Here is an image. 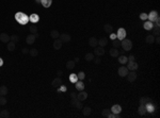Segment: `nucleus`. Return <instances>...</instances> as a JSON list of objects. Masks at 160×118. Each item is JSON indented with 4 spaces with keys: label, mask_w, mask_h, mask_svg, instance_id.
Instances as JSON below:
<instances>
[{
    "label": "nucleus",
    "mask_w": 160,
    "mask_h": 118,
    "mask_svg": "<svg viewBox=\"0 0 160 118\" xmlns=\"http://www.w3.org/2000/svg\"><path fill=\"white\" fill-rule=\"evenodd\" d=\"M121 46L124 51H130L132 49V42L130 39L124 38L123 40H121Z\"/></svg>",
    "instance_id": "f257e3e1"
},
{
    "label": "nucleus",
    "mask_w": 160,
    "mask_h": 118,
    "mask_svg": "<svg viewBox=\"0 0 160 118\" xmlns=\"http://www.w3.org/2000/svg\"><path fill=\"white\" fill-rule=\"evenodd\" d=\"M27 17H28V16L25 15L24 13H17V14L15 15V19L21 25H26L27 24V21H28V18H27Z\"/></svg>",
    "instance_id": "f03ea898"
},
{
    "label": "nucleus",
    "mask_w": 160,
    "mask_h": 118,
    "mask_svg": "<svg viewBox=\"0 0 160 118\" xmlns=\"http://www.w3.org/2000/svg\"><path fill=\"white\" fill-rule=\"evenodd\" d=\"M70 104H72L73 106H75V108H77L78 110H82V108H83V104H82V102L78 100V98H72V100H70Z\"/></svg>",
    "instance_id": "7ed1b4c3"
},
{
    "label": "nucleus",
    "mask_w": 160,
    "mask_h": 118,
    "mask_svg": "<svg viewBox=\"0 0 160 118\" xmlns=\"http://www.w3.org/2000/svg\"><path fill=\"white\" fill-rule=\"evenodd\" d=\"M116 37L120 40H123L124 38H126V30L123 28H120L117 30V33H116Z\"/></svg>",
    "instance_id": "20e7f679"
},
{
    "label": "nucleus",
    "mask_w": 160,
    "mask_h": 118,
    "mask_svg": "<svg viewBox=\"0 0 160 118\" xmlns=\"http://www.w3.org/2000/svg\"><path fill=\"white\" fill-rule=\"evenodd\" d=\"M59 38H60V40L62 43H69L70 39H72V37H70V35L68 33H62V34H60Z\"/></svg>",
    "instance_id": "39448f33"
},
{
    "label": "nucleus",
    "mask_w": 160,
    "mask_h": 118,
    "mask_svg": "<svg viewBox=\"0 0 160 118\" xmlns=\"http://www.w3.org/2000/svg\"><path fill=\"white\" fill-rule=\"evenodd\" d=\"M51 85H52V87H54V88L60 87V86L62 85V79H61L60 77H57L56 79H53V80H52Z\"/></svg>",
    "instance_id": "423d86ee"
},
{
    "label": "nucleus",
    "mask_w": 160,
    "mask_h": 118,
    "mask_svg": "<svg viewBox=\"0 0 160 118\" xmlns=\"http://www.w3.org/2000/svg\"><path fill=\"white\" fill-rule=\"evenodd\" d=\"M94 54L97 56H100V55H104L105 54V49L104 47H100V46H97L94 48Z\"/></svg>",
    "instance_id": "0eeeda50"
},
{
    "label": "nucleus",
    "mask_w": 160,
    "mask_h": 118,
    "mask_svg": "<svg viewBox=\"0 0 160 118\" xmlns=\"http://www.w3.org/2000/svg\"><path fill=\"white\" fill-rule=\"evenodd\" d=\"M62 45H63V43L61 42L59 38H57V39H54L53 44H52V47H53L54 50H60V49L62 48Z\"/></svg>",
    "instance_id": "6e6552de"
},
{
    "label": "nucleus",
    "mask_w": 160,
    "mask_h": 118,
    "mask_svg": "<svg viewBox=\"0 0 160 118\" xmlns=\"http://www.w3.org/2000/svg\"><path fill=\"white\" fill-rule=\"evenodd\" d=\"M117 74H118V76H120V77H126L127 74H128V68L125 67V66L120 67V68H118V70H117Z\"/></svg>",
    "instance_id": "1a4fd4ad"
},
{
    "label": "nucleus",
    "mask_w": 160,
    "mask_h": 118,
    "mask_svg": "<svg viewBox=\"0 0 160 118\" xmlns=\"http://www.w3.org/2000/svg\"><path fill=\"white\" fill-rule=\"evenodd\" d=\"M127 79H128V82H134L137 80V74L134 71H131L129 74H127Z\"/></svg>",
    "instance_id": "9d476101"
},
{
    "label": "nucleus",
    "mask_w": 160,
    "mask_h": 118,
    "mask_svg": "<svg viewBox=\"0 0 160 118\" xmlns=\"http://www.w3.org/2000/svg\"><path fill=\"white\" fill-rule=\"evenodd\" d=\"M147 15H148V18H147V19H149V21H152V22H154L155 20H156V18L159 16L158 13H157L156 11H152V12H150L149 14H147Z\"/></svg>",
    "instance_id": "9b49d317"
},
{
    "label": "nucleus",
    "mask_w": 160,
    "mask_h": 118,
    "mask_svg": "<svg viewBox=\"0 0 160 118\" xmlns=\"http://www.w3.org/2000/svg\"><path fill=\"white\" fill-rule=\"evenodd\" d=\"M10 40H11V37L9 36V34H6V33H1V34H0V42L9 43Z\"/></svg>",
    "instance_id": "f8f14e48"
},
{
    "label": "nucleus",
    "mask_w": 160,
    "mask_h": 118,
    "mask_svg": "<svg viewBox=\"0 0 160 118\" xmlns=\"http://www.w3.org/2000/svg\"><path fill=\"white\" fill-rule=\"evenodd\" d=\"M35 39H36V37H35L34 34H29V35L27 36V38H26V42H27V44H28V45H32V44H34Z\"/></svg>",
    "instance_id": "ddd939ff"
},
{
    "label": "nucleus",
    "mask_w": 160,
    "mask_h": 118,
    "mask_svg": "<svg viewBox=\"0 0 160 118\" xmlns=\"http://www.w3.org/2000/svg\"><path fill=\"white\" fill-rule=\"evenodd\" d=\"M89 45H90L91 47H93V48H95V47L98 46V39L96 37H90V39H89Z\"/></svg>",
    "instance_id": "4468645a"
},
{
    "label": "nucleus",
    "mask_w": 160,
    "mask_h": 118,
    "mask_svg": "<svg viewBox=\"0 0 160 118\" xmlns=\"http://www.w3.org/2000/svg\"><path fill=\"white\" fill-rule=\"evenodd\" d=\"M121 111H122V108H121L120 104H114L111 108V112L114 113V114H120Z\"/></svg>",
    "instance_id": "2eb2a0df"
},
{
    "label": "nucleus",
    "mask_w": 160,
    "mask_h": 118,
    "mask_svg": "<svg viewBox=\"0 0 160 118\" xmlns=\"http://www.w3.org/2000/svg\"><path fill=\"white\" fill-rule=\"evenodd\" d=\"M77 98H78V100L80 101H84L86 98H88V94H86L85 92H80L79 94H77Z\"/></svg>",
    "instance_id": "dca6fc26"
},
{
    "label": "nucleus",
    "mask_w": 160,
    "mask_h": 118,
    "mask_svg": "<svg viewBox=\"0 0 160 118\" xmlns=\"http://www.w3.org/2000/svg\"><path fill=\"white\" fill-rule=\"evenodd\" d=\"M128 63V69L129 70H131V71H134L136 69H138V64H137L136 62H127Z\"/></svg>",
    "instance_id": "f3484780"
},
{
    "label": "nucleus",
    "mask_w": 160,
    "mask_h": 118,
    "mask_svg": "<svg viewBox=\"0 0 160 118\" xmlns=\"http://www.w3.org/2000/svg\"><path fill=\"white\" fill-rule=\"evenodd\" d=\"M109 53H110V55L112 58H117V56L120 55V52H118L117 48H111L110 50H109Z\"/></svg>",
    "instance_id": "a211bd4d"
},
{
    "label": "nucleus",
    "mask_w": 160,
    "mask_h": 118,
    "mask_svg": "<svg viewBox=\"0 0 160 118\" xmlns=\"http://www.w3.org/2000/svg\"><path fill=\"white\" fill-rule=\"evenodd\" d=\"M75 84H76L75 86H76L77 90H79V92H81V90H83V89H84V86H85V85H84V83L82 82L81 80H80V81H77V82L75 83Z\"/></svg>",
    "instance_id": "6ab92c4d"
},
{
    "label": "nucleus",
    "mask_w": 160,
    "mask_h": 118,
    "mask_svg": "<svg viewBox=\"0 0 160 118\" xmlns=\"http://www.w3.org/2000/svg\"><path fill=\"white\" fill-rule=\"evenodd\" d=\"M143 28L145 29V30H152L153 28H154V24H153L152 21H145L144 22V25H143Z\"/></svg>",
    "instance_id": "aec40b11"
},
{
    "label": "nucleus",
    "mask_w": 160,
    "mask_h": 118,
    "mask_svg": "<svg viewBox=\"0 0 160 118\" xmlns=\"http://www.w3.org/2000/svg\"><path fill=\"white\" fill-rule=\"evenodd\" d=\"M145 42L147 44H154L155 43V36L153 34H148L147 36L145 37Z\"/></svg>",
    "instance_id": "412c9836"
},
{
    "label": "nucleus",
    "mask_w": 160,
    "mask_h": 118,
    "mask_svg": "<svg viewBox=\"0 0 160 118\" xmlns=\"http://www.w3.org/2000/svg\"><path fill=\"white\" fill-rule=\"evenodd\" d=\"M104 31L106 33H109V34H111L112 32H113V27L111 26V25H109V24H106L104 26Z\"/></svg>",
    "instance_id": "4be33fe9"
},
{
    "label": "nucleus",
    "mask_w": 160,
    "mask_h": 118,
    "mask_svg": "<svg viewBox=\"0 0 160 118\" xmlns=\"http://www.w3.org/2000/svg\"><path fill=\"white\" fill-rule=\"evenodd\" d=\"M91 113H92V110H91L90 106H85V108H82V114L84 116H90Z\"/></svg>",
    "instance_id": "5701e85b"
},
{
    "label": "nucleus",
    "mask_w": 160,
    "mask_h": 118,
    "mask_svg": "<svg viewBox=\"0 0 160 118\" xmlns=\"http://www.w3.org/2000/svg\"><path fill=\"white\" fill-rule=\"evenodd\" d=\"M98 45H99L100 47H106L107 45H108V38L101 37L99 40H98Z\"/></svg>",
    "instance_id": "b1692460"
},
{
    "label": "nucleus",
    "mask_w": 160,
    "mask_h": 118,
    "mask_svg": "<svg viewBox=\"0 0 160 118\" xmlns=\"http://www.w3.org/2000/svg\"><path fill=\"white\" fill-rule=\"evenodd\" d=\"M8 92H9V89L5 85L0 86V95H1V96H6V95H8Z\"/></svg>",
    "instance_id": "393cba45"
},
{
    "label": "nucleus",
    "mask_w": 160,
    "mask_h": 118,
    "mask_svg": "<svg viewBox=\"0 0 160 118\" xmlns=\"http://www.w3.org/2000/svg\"><path fill=\"white\" fill-rule=\"evenodd\" d=\"M15 47H16V45H15V43L14 42H12V40H10V42L8 43V46H6V48H8V50L9 51H14L15 50Z\"/></svg>",
    "instance_id": "a878e982"
},
{
    "label": "nucleus",
    "mask_w": 160,
    "mask_h": 118,
    "mask_svg": "<svg viewBox=\"0 0 160 118\" xmlns=\"http://www.w3.org/2000/svg\"><path fill=\"white\" fill-rule=\"evenodd\" d=\"M50 36H51V38H53V39H57V38H59V36H60V32H59L58 30H51Z\"/></svg>",
    "instance_id": "bb28decb"
},
{
    "label": "nucleus",
    "mask_w": 160,
    "mask_h": 118,
    "mask_svg": "<svg viewBox=\"0 0 160 118\" xmlns=\"http://www.w3.org/2000/svg\"><path fill=\"white\" fill-rule=\"evenodd\" d=\"M10 116V112L8 110H1L0 111V118H8Z\"/></svg>",
    "instance_id": "cd10ccee"
},
{
    "label": "nucleus",
    "mask_w": 160,
    "mask_h": 118,
    "mask_svg": "<svg viewBox=\"0 0 160 118\" xmlns=\"http://www.w3.org/2000/svg\"><path fill=\"white\" fill-rule=\"evenodd\" d=\"M149 102H153L152 101V99L150 98H148V97H142V98L140 99V104H147V103H149Z\"/></svg>",
    "instance_id": "c85d7f7f"
},
{
    "label": "nucleus",
    "mask_w": 160,
    "mask_h": 118,
    "mask_svg": "<svg viewBox=\"0 0 160 118\" xmlns=\"http://www.w3.org/2000/svg\"><path fill=\"white\" fill-rule=\"evenodd\" d=\"M138 113H139L140 115H145V113H146V106L144 105V104H141V105L139 106Z\"/></svg>",
    "instance_id": "c756f323"
},
{
    "label": "nucleus",
    "mask_w": 160,
    "mask_h": 118,
    "mask_svg": "<svg viewBox=\"0 0 160 118\" xmlns=\"http://www.w3.org/2000/svg\"><path fill=\"white\" fill-rule=\"evenodd\" d=\"M84 59H85V61H88V62H91V61L94 60V53L89 52V53H86L85 55H84Z\"/></svg>",
    "instance_id": "7c9ffc66"
},
{
    "label": "nucleus",
    "mask_w": 160,
    "mask_h": 118,
    "mask_svg": "<svg viewBox=\"0 0 160 118\" xmlns=\"http://www.w3.org/2000/svg\"><path fill=\"white\" fill-rule=\"evenodd\" d=\"M41 3L44 8H49L52 3V0H41Z\"/></svg>",
    "instance_id": "2f4dec72"
},
{
    "label": "nucleus",
    "mask_w": 160,
    "mask_h": 118,
    "mask_svg": "<svg viewBox=\"0 0 160 118\" xmlns=\"http://www.w3.org/2000/svg\"><path fill=\"white\" fill-rule=\"evenodd\" d=\"M75 65H76L75 61H67V62H66V68H67V69H74Z\"/></svg>",
    "instance_id": "473e14b6"
},
{
    "label": "nucleus",
    "mask_w": 160,
    "mask_h": 118,
    "mask_svg": "<svg viewBox=\"0 0 160 118\" xmlns=\"http://www.w3.org/2000/svg\"><path fill=\"white\" fill-rule=\"evenodd\" d=\"M118 62H120L121 64H126V63L128 62L127 56H125L124 54H123V55H121L120 58H118Z\"/></svg>",
    "instance_id": "72a5a7b5"
},
{
    "label": "nucleus",
    "mask_w": 160,
    "mask_h": 118,
    "mask_svg": "<svg viewBox=\"0 0 160 118\" xmlns=\"http://www.w3.org/2000/svg\"><path fill=\"white\" fill-rule=\"evenodd\" d=\"M29 31H30L31 34H36L37 33V27L34 26V25H32V26L29 27Z\"/></svg>",
    "instance_id": "f704fd0d"
},
{
    "label": "nucleus",
    "mask_w": 160,
    "mask_h": 118,
    "mask_svg": "<svg viewBox=\"0 0 160 118\" xmlns=\"http://www.w3.org/2000/svg\"><path fill=\"white\" fill-rule=\"evenodd\" d=\"M112 45H113V48H118V47L121 46V40L115 38V39H113V42H112Z\"/></svg>",
    "instance_id": "c9c22d12"
},
{
    "label": "nucleus",
    "mask_w": 160,
    "mask_h": 118,
    "mask_svg": "<svg viewBox=\"0 0 160 118\" xmlns=\"http://www.w3.org/2000/svg\"><path fill=\"white\" fill-rule=\"evenodd\" d=\"M69 80H70V82H73V83H76L77 81H78V77H77V74H72L69 76Z\"/></svg>",
    "instance_id": "e433bc0d"
},
{
    "label": "nucleus",
    "mask_w": 160,
    "mask_h": 118,
    "mask_svg": "<svg viewBox=\"0 0 160 118\" xmlns=\"http://www.w3.org/2000/svg\"><path fill=\"white\" fill-rule=\"evenodd\" d=\"M10 37H11V40H12V42H14L15 44L17 42H19V36H18L17 34H13V35H11Z\"/></svg>",
    "instance_id": "4c0bfd02"
},
{
    "label": "nucleus",
    "mask_w": 160,
    "mask_h": 118,
    "mask_svg": "<svg viewBox=\"0 0 160 118\" xmlns=\"http://www.w3.org/2000/svg\"><path fill=\"white\" fill-rule=\"evenodd\" d=\"M29 53H30V55L31 56H37V54H38V51L36 50L35 48H32L29 50Z\"/></svg>",
    "instance_id": "58836bf2"
},
{
    "label": "nucleus",
    "mask_w": 160,
    "mask_h": 118,
    "mask_svg": "<svg viewBox=\"0 0 160 118\" xmlns=\"http://www.w3.org/2000/svg\"><path fill=\"white\" fill-rule=\"evenodd\" d=\"M111 113V110H109V108H105V110H102L101 114L104 117H108V115Z\"/></svg>",
    "instance_id": "ea45409f"
},
{
    "label": "nucleus",
    "mask_w": 160,
    "mask_h": 118,
    "mask_svg": "<svg viewBox=\"0 0 160 118\" xmlns=\"http://www.w3.org/2000/svg\"><path fill=\"white\" fill-rule=\"evenodd\" d=\"M6 98L5 96H0V105H5L6 104Z\"/></svg>",
    "instance_id": "a19ab883"
},
{
    "label": "nucleus",
    "mask_w": 160,
    "mask_h": 118,
    "mask_svg": "<svg viewBox=\"0 0 160 118\" xmlns=\"http://www.w3.org/2000/svg\"><path fill=\"white\" fill-rule=\"evenodd\" d=\"M30 20H31V21H33V22L38 21V16L36 14H32L30 16Z\"/></svg>",
    "instance_id": "79ce46f5"
},
{
    "label": "nucleus",
    "mask_w": 160,
    "mask_h": 118,
    "mask_svg": "<svg viewBox=\"0 0 160 118\" xmlns=\"http://www.w3.org/2000/svg\"><path fill=\"white\" fill-rule=\"evenodd\" d=\"M77 77H78V79L79 80H84V78H85V74H84L83 71H80L78 74H77Z\"/></svg>",
    "instance_id": "37998d69"
},
{
    "label": "nucleus",
    "mask_w": 160,
    "mask_h": 118,
    "mask_svg": "<svg viewBox=\"0 0 160 118\" xmlns=\"http://www.w3.org/2000/svg\"><path fill=\"white\" fill-rule=\"evenodd\" d=\"M140 18L142 20H144V21H146V20H147V18H148V15L146 14V13H141V14H140Z\"/></svg>",
    "instance_id": "c03bdc74"
},
{
    "label": "nucleus",
    "mask_w": 160,
    "mask_h": 118,
    "mask_svg": "<svg viewBox=\"0 0 160 118\" xmlns=\"http://www.w3.org/2000/svg\"><path fill=\"white\" fill-rule=\"evenodd\" d=\"M159 34H160L159 27H155V29H154V36H159Z\"/></svg>",
    "instance_id": "a18cd8bd"
},
{
    "label": "nucleus",
    "mask_w": 160,
    "mask_h": 118,
    "mask_svg": "<svg viewBox=\"0 0 160 118\" xmlns=\"http://www.w3.org/2000/svg\"><path fill=\"white\" fill-rule=\"evenodd\" d=\"M93 61H94V63H95L96 65H98V64H100V63H101V60H100L99 56H97V58H94V60H93Z\"/></svg>",
    "instance_id": "49530a36"
},
{
    "label": "nucleus",
    "mask_w": 160,
    "mask_h": 118,
    "mask_svg": "<svg viewBox=\"0 0 160 118\" xmlns=\"http://www.w3.org/2000/svg\"><path fill=\"white\" fill-rule=\"evenodd\" d=\"M127 59H128V62H133V61H134V56L132 55V54H131V55L128 56Z\"/></svg>",
    "instance_id": "de8ad7c7"
},
{
    "label": "nucleus",
    "mask_w": 160,
    "mask_h": 118,
    "mask_svg": "<svg viewBox=\"0 0 160 118\" xmlns=\"http://www.w3.org/2000/svg\"><path fill=\"white\" fill-rule=\"evenodd\" d=\"M22 54H27V53H29V49H27V48H22Z\"/></svg>",
    "instance_id": "09e8293b"
},
{
    "label": "nucleus",
    "mask_w": 160,
    "mask_h": 118,
    "mask_svg": "<svg viewBox=\"0 0 160 118\" xmlns=\"http://www.w3.org/2000/svg\"><path fill=\"white\" fill-rule=\"evenodd\" d=\"M110 38H111L112 40H113V39H115V38H117V37H116V34L111 33V34H110Z\"/></svg>",
    "instance_id": "8fccbe9b"
},
{
    "label": "nucleus",
    "mask_w": 160,
    "mask_h": 118,
    "mask_svg": "<svg viewBox=\"0 0 160 118\" xmlns=\"http://www.w3.org/2000/svg\"><path fill=\"white\" fill-rule=\"evenodd\" d=\"M62 74H63V71H62V70H58V71H57V76H58V77H61Z\"/></svg>",
    "instance_id": "3c124183"
},
{
    "label": "nucleus",
    "mask_w": 160,
    "mask_h": 118,
    "mask_svg": "<svg viewBox=\"0 0 160 118\" xmlns=\"http://www.w3.org/2000/svg\"><path fill=\"white\" fill-rule=\"evenodd\" d=\"M155 43H156L157 45H159V43H160V38H159V36H157V37L155 38Z\"/></svg>",
    "instance_id": "603ef678"
},
{
    "label": "nucleus",
    "mask_w": 160,
    "mask_h": 118,
    "mask_svg": "<svg viewBox=\"0 0 160 118\" xmlns=\"http://www.w3.org/2000/svg\"><path fill=\"white\" fill-rule=\"evenodd\" d=\"M2 65H3V61H2V59L0 58V67H1Z\"/></svg>",
    "instance_id": "864d4df0"
},
{
    "label": "nucleus",
    "mask_w": 160,
    "mask_h": 118,
    "mask_svg": "<svg viewBox=\"0 0 160 118\" xmlns=\"http://www.w3.org/2000/svg\"><path fill=\"white\" fill-rule=\"evenodd\" d=\"M74 61H75V63H78V62H79V59H78V58H75Z\"/></svg>",
    "instance_id": "5fc2aeb1"
},
{
    "label": "nucleus",
    "mask_w": 160,
    "mask_h": 118,
    "mask_svg": "<svg viewBox=\"0 0 160 118\" xmlns=\"http://www.w3.org/2000/svg\"><path fill=\"white\" fill-rule=\"evenodd\" d=\"M118 52H120V53H121V54H122V55H123V54H124V53H125V51H118Z\"/></svg>",
    "instance_id": "6e6d98bb"
},
{
    "label": "nucleus",
    "mask_w": 160,
    "mask_h": 118,
    "mask_svg": "<svg viewBox=\"0 0 160 118\" xmlns=\"http://www.w3.org/2000/svg\"><path fill=\"white\" fill-rule=\"evenodd\" d=\"M36 3H41V0H35Z\"/></svg>",
    "instance_id": "4d7b16f0"
},
{
    "label": "nucleus",
    "mask_w": 160,
    "mask_h": 118,
    "mask_svg": "<svg viewBox=\"0 0 160 118\" xmlns=\"http://www.w3.org/2000/svg\"><path fill=\"white\" fill-rule=\"evenodd\" d=\"M0 96H1V95H0Z\"/></svg>",
    "instance_id": "13d9d810"
},
{
    "label": "nucleus",
    "mask_w": 160,
    "mask_h": 118,
    "mask_svg": "<svg viewBox=\"0 0 160 118\" xmlns=\"http://www.w3.org/2000/svg\"><path fill=\"white\" fill-rule=\"evenodd\" d=\"M0 111H1V110H0Z\"/></svg>",
    "instance_id": "bf43d9fd"
}]
</instances>
